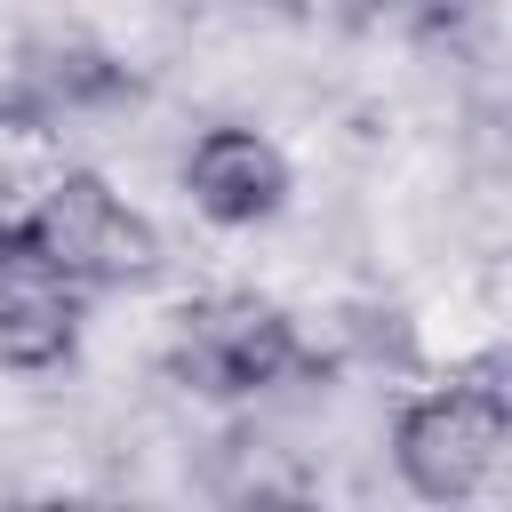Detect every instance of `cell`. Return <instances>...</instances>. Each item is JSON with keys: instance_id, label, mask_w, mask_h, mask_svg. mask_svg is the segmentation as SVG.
<instances>
[{"instance_id": "6da1fadb", "label": "cell", "mask_w": 512, "mask_h": 512, "mask_svg": "<svg viewBox=\"0 0 512 512\" xmlns=\"http://www.w3.org/2000/svg\"><path fill=\"white\" fill-rule=\"evenodd\" d=\"M24 256L64 272L72 288H120V280H144L160 264V232L96 168H64L24 224Z\"/></svg>"}, {"instance_id": "7a4b0ae2", "label": "cell", "mask_w": 512, "mask_h": 512, "mask_svg": "<svg viewBox=\"0 0 512 512\" xmlns=\"http://www.w3.org/2000/svg\"><path fill=\"white\" fill-rule=\"evenodd\" d=\"M504 440H512V408L496 384H448V392H424L400 408L392 424V456H400V480L432 504H464L488 488V472L504 464Z\"/></svg>"}, {"instance_id": "3957f363", "label": "cell", "mask_w": 512, "mask_h": 512, "mask_svg": "<svg viewBox=\"0 0 512 512\" xmlns=\"http://www.w3.org/2000/svg\"><path fill=\"white\" fill-rule=\"evenodd\" d=\"M288 368H304V344H296L288 312L264 296H200V304H184L176 344H168V376L192 392H216V400L264 392Z\"/></svg>"}, {"instance_id": "277c9868", "label": "cell", "mask_w": 512, "mask_h": 512, "mask_svg": "<svg viewBox=\"0 0 512 512\" xmlns=\"http://www.w3.org/2000/svg\"><path fill=\"white\" fill-rule=\"evenodd\" d=\"M184 192L208 224H264L288 200V160L256 128H208L184 152Z\"/></svg>"}, {"instance_id": "5b68a950", "label": "cell", "mask_w": 512, "mask_h": 512, "mask_svg": "<svg viewBox=\"0 0 512 512\" xmlns=\"http://www.w3.org/2000/svg\"><path fill=\"white\" fill-rule=\"evenodd\" d=\"M72 344H80V288L32 256H8L0 264V368L40 376L72 360Z\"/></svg>"}, {"instance_id": "8992f818", "label": "cell", "mask_w": 512, "mask_h": 512, "mask_svg": "<svg viewBox=\"0 0 512 512\" xmlns=\"http://www.w3.org/2000/svg\"><path fill=\"white\" fill-rule=\"evenodd\" d=\"M24 80L40 88V104H104V96H120V64H104L96 48H40V64H24Z\"/></svg>"}, {"instance_id": "52a82bcc", "label": "cell", "mask_w": 512, "mask_h": 512, "mask_svg": "<svg viewBox=\"0 0 512 512\" xmlns=\"http://www.w3.org/2000/svg\"><path fill=\"white\" fill-rule=\"evenodd\" d=\"M368 16H384V24H432L440 0H368Z\"/></svg>"}]
</instances>
